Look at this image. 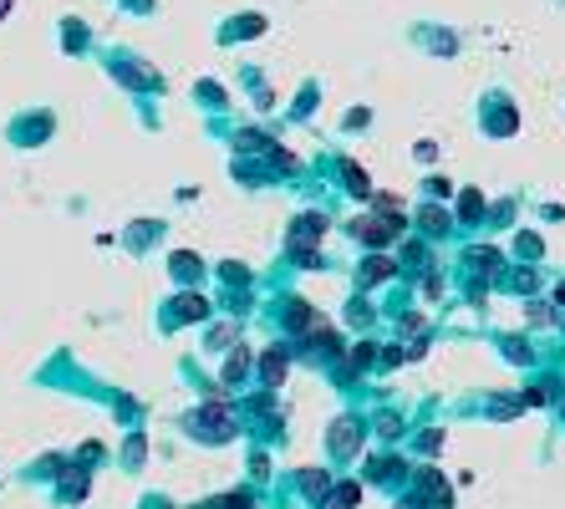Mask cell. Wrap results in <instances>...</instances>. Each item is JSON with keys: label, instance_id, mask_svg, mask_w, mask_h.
<instances>
[{"label": "cell", "instance_id": "1", "mask_svg": "<svg viewBox=\"0 0 565 509\" xmlns=\"http://www.w3.org/2000/svg\"><path fill=\"white\" fill-rule=\"evenodd\" d=\"M6 6H11V0H0V15H6Z\"/></svg>", "mask_w": 565, "mask_h": 509}]
</instances>
